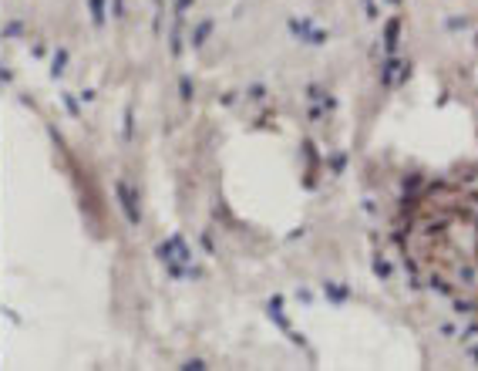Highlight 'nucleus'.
<instances>
[{
	"label": "nucleus",
	"instance_id": "nucleus-1",
	"mask_svg": "<svg viewBox=\"0 0 478 371\" xmlns=\"http://www.w3.org/2000/svg\"><path fill=\"white\" fill-rule=\"evenodd\" d=\"M414 260L445 290L478 301V206L451 202L448 209H428L411 236Z\"/></svg>",
	"mask_w": 478,
	"mask_h": 371
}]
</instances>
